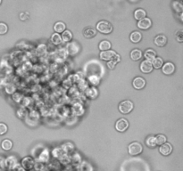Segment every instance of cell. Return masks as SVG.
<instances>
[{
  "label": "cell",
  "mask_w": 183,
  "mask_h": 171,
  "mask_svg": "<svg viewBox=\"0 0 183 171\" xmlns=\"http://www.w3.org/2000/svg\"><path fill=\"white\" fill-rule=\"evenodd\" d=\"M172 6H173V9L176 11L177 13H181V12H182V9H183L181 3H180L179 1H175V2H173Z\"/></svg>",
  "instance_id": "cell-32"
},
{
  "label": "cell",
  "mask_w": 183,
  "mask_h": 171,
  "mask_svg": "<svg viewBox=\"0 0 183 171\" xmlns=\"http://www.w3.org/2000/svg\"><path fill=\"white\" fill-rule=\"evenodd\" d=\"M153 65H152V62L150 61H148V60H145L143 61L140 64V71L142 72L143 73H150L152 71H153Z\"/></svg>",
  "instance_id": "cell-8"
},
{
  "label": "cell",
  "mask_w": 183,
  "mask_h": 171,
  "mask_svg": "<svg viewBox=\"0 0 183 171\" xmlns=\"http://www.w3.org/2000/svg\"><path fill=\"white\" fill-rule=\"evenodd\" d=\"M152 65L155 69H160L163 65V60L161 57H156L152 61Z\"/></svg>",
  "instance_id": "cell-25"
},
{
  "label": "cell",
  "mask_w": 183,
  "mask_h": 171,
  "mask_svg": "<svg viewBox=\"0 0 183 171\" xmlns=\"http://www.w3.org/2000/svg\"><path fill=\"white\" fill-rule=\"evenodd\" d=\"M65 29H66L65 24L63 22H62V21H57L54 26V30L55 33H59V34L63 32L65 30Z\"/></svg>",
  "instance_id": "cell-18"
},
{
  "label": "cell",
  "mask_w": 183,
  "mask_h": 171,
  "mask_svg": "<svg viewBox=\"0 0 183 171\" xmlns=\"http://www.w3.org/2000/svg\"><path fill=\"white\" fill-rule=\"evenodd\" d=\"M61 149L62 151H64L65 153H72L74 150V145H73L72 143H65V144L62 145Z\"/></svg>",
  "instance_id": "cell-20"
},
{
  "label": "cell",
  "mask_w": 183,
  "mask_h": 171,
  "mask_svg": "<svg viewBox=\"0 0 183 171\" xmlns=\"http://www.w3.org/2000/svg\"><path fill=\"white\" fill-rule=\"evenodd\" d=\"M151 25H152V21L149 18H147V17L143 18L142 20H140L138 22V27L141 30H148L151 27Z\"/></svg>",
  "instance_id": "cell-12"
},
{
  "label": "cell",
  "mask_w": 183,
  "mask_h": 171,
  "mask_svg": "<svg viewBox=\"0 0 183 171\" xmlns=\"http://www.w3.org/2000/svg\"><path fill=\"white\" fill-rule=\"evenodd\" d=\"M73 112L76 113V115H82L83 113H84V109L82 108V106L81 104H75L73 106Z\"/></svg>",
  "instance_id": "cell-30"
},
{
  "label": "cell",
  "mask_w": 183,
  "mask_h": 171,
  "mask_svg": "<svg viewBox=\"0 0 183 171\" xmlns=\"http://www.w3.org/2000/svg\"><path fill=\"white\" fill-rule=\"evenodd\" d=\"M132 85H133V87L137 89V90H140L145 87L146 86V80L141 78V77H137L135 79H133V82H132Z\"/></svg>",
  "instance_id": "cell-9"
},
{
  "label": "cell",
  "mask_w": 183,
  "mask_h": 171,
  "mask_svg": "<svg viewBox=\"0 0 183 171\" xmlns=\"http://www.w3.org/2000/svg\"><path fill=\"white\" fill-rule=\"evenodd\" d=\"M146 145H148V147H150V148L156 147V137H155L154 136H148V137L147 138V140H146Z\"/></svg>",
  "instance_id": "cell-28"
},
{
  "label": "cell",
  "mask_w": 183,
  "mask_h": 171,
  "mask_svg": "<svg viewBox=\"0 0 183 171\" xmlns=\"http://www.w3.org/2000/svg\"><path fill=\"white\" fill-rule=\"evenodd\" d=\"M96 30L103 34H109L113 31V25L106 21H101L96 24Z\"/></svg>",
  "instance_id": "cell-1"
},
{
  "label": "cell",
  "mask_w": 183,
  "mask_h": 171,
  "mask_svg": "<svg viewBox=\"0 0 183 171\" xmlns=\"http://www.w3.org/2000/svg\"><path fill=\"white\" fill-rule=\"evenodd\" d=\"M174 71H175V66L172 62H168L166 63H163V65L162 66V72L165 75H171L174 72Z\"/></svg>",
  "instance_id": "cell-7"
},
{
  "label": "cell",
  "mask_w": 183,
  "mask_h": 171,
  "mask_svg": "<svg viewBox=\"0 0 183 171\" xmlns=\"http://www.w3.org/2000/svg\"><path fill=\"white\" fill-rule=\"evenodd\" d=\"M176 39L178 42L181 43L183 41V31L182 30H179L176 33Z\"/></svg>",
  "instance_id": "cell-37"
},
{
  "label": "cell",
  "mask_w": 183,
  "mask_h": 171,
  "mask_svg": "<svg viewBox=\"0 0 183 171\" xmlns=\"http://www.w3.org/2000/svg\"><path fill=\"white\" fill-rule=\"evenodd\" d=\"M1 2H2V0H0V4H1Z\"/></svg>",
  "instance_id": "cell-39"
},
{
  "label": "cell",
  "mask_w": 183,
  "mask_h": 171,
  "mask_svg": "<svg viewBox=\"0 0 183 171\" xmlns=\"http://www.w3.org/2000/svg\"><path fill=\"white\" fill-rule=\"evenodd\" d=\"M159 151H160V153L162 155H163V156H168V155H170L171 153V151H172V146L169 143H165L163 145H160Z\"/></svg>",
  "instance_id": "cell-6"
},
{
  "label": "cell",
  "mask_w": 183,
  "mask_h": 171,
  "mask_svg": "<svg viewBox=\"0 0 183 171\" xmlns=\"http://www.w3.org/2000/svg\"><path fill=\"white\" fill-rule=\"evenodd\" d=\"M34 165V159L31 157H25L21 159V166L24 169L30 170L31 169H33Z\"/></svg>",
  "instance_id": "cell-5"
},
{
  "label": "cell",
  "mask_w": 183,
  "mask_h": 171,
  "mask_svg": "<svg viewBox=\"0 0 183 171\" xmlns=\"http://www.w3.org/2000/svg\"><path fill=\"white\" fill-rule=\"evenodd\" d=\"M86 95L89 98H96L98 95V91L96 89L95 87H90L86 91Z\"/></svg>",
  "instance_id": "cell-27"
},
{
  "label": "cell",
  "mask_w": 183,
  "mask_h": 171,
  "mask_svg": "<svg viewBox=\"0 0 183 171\" xmlns=\"http://www.w3.org/2000/svg\"><path fill=\"white\" fill-rule=\"evenodd\" d=\"M80 51V46L77 44V42H72L67 45V52L71 55H75Z\"/></svg>",
  "instance_id": "cell-11"
},
{
  "label": "cell",
  "mask_w": 183,
  "mask_h": 171,
  "mask_svg": "<svg viewBox=\"0 0 183 171\" xmlns=\"http://www.w3.org/2000/svg\"><path fill=\"white\" fill-rule=\"evenodd\" d=\"M53 154H54V157L59 158V157L63 156V151H62V149H60V148H56V149H54Z\"/></svg>",
  "instance_id": "cell-36"
},
{
  "label": "cell",
  "mask_w": 183,
  "mask_h": 171,
  "mask_svg": "<svg viewBox=\"0 0 183 171\" xmlns=\"http://www.w3.org/2000/svg\"><path fill=\"white\" fill-rule=\"evenodd\" d=\"M156 137V145H162L163 144H165L166 143V141H167V138H166V136H163V135H158V136H155Z\"/></svg>",
  "instance_id": "cell-29"
},
{
  "label": "cell",
  "mask_w": 183,
  "mask_h": 171,
  "mask_svg": "<svg viewBox=\"0 0 183 171\" xmlns=\"http://www.w3.org/2000/svg\"><path fill=\"white\" fill-rule=\"evenodd\" d=\"M6 164H7V168H9L10 169H13L15 168V166L17 164V159L14 158V156H10L9 158L7 159Z\"/></svg>",
  "instance_id": "cell-19"
},
{
  "label": "cell",
  "mask_w": 183,
  "mask_h": 171,
  "mask_svg": "<svg viewBox=\"0 0 183 171\" xmlns=\"http://www.w3.org/2000/svg\"><path fill=\"white\" fill-rule=\"evenodd\" d=\"M143 151V146L140 143L138 142H133L129 145L128 147V151L130 155L132 156H136L140 154Z\"/></svg>",
  "instance_id": "cell-3"
},
{
  "label": "cell",
  "mask_w": 183,
  "mask_h": 171,
  "mask_svg": "<svg viewBox=\"0 0 183 171\" xmlns=\"http://www.w3.org/2000/svg\"><path fill=\"white\" fill-rule=\"evenodd\" d=\"M146 15H147L146 11L143 10V9H137L134 12V18L138 21L142 20L143 18L146 17Z\"/></svg>",
  "instance_id": "cell-23"
},
{
  "label": "cell",
  "mask_w": 183,
  "mask_h": 171,
  "mask_svg": "<svg viewBox=\"0 0 183 171\" xmlns=\"http://www.w3.org/2000/svg\"><path fill=\"white\" fill-rule=\"evenodd\" d=\"M8 30V27L6 23L4 22H0V35H4L6 34Z\"/></svg>",
  "instance_id": "cell-34"
},
{
  "label": "cell",
  "mask_w": 183,
  "mask_h": 171,
  "mask_svg": "<svg viewBox=\"0 0 183 171\" xmlns=\"http://www.w3.org/2000/svg\"><path fill=\"white\" fill-rule=\"evenodd\" d=\"M98 47H99V50H101V51H107V50L111 49L112 45H111V43L109 42L108 40H103V41H101L99 43Z\"/></svg>",
  "instance_id": "cell-22"
},
{
  "label": "cell",
  "mask_w": 183,
  "mask_h": 171,
  "mask_svg": "<svg viewBox=\"0 0 183 171\" xmlns=\"http://www.w3.org/2000/svg\"><path fill=\"white\" fill-rule=\"evenodd\" d=\"M129 39L132 43H138L142 39V34L138 31H133L129 36Z\"/></svg>",
  "instance_id": "cell-17"
},
{
  "label": "cell",
  "mask_w": 183,
  "mask_h": 171,
  "mask_svg": "<svg viewBox=\"0 0 183 171\" xmlns=\"http://www.w3.org/2000/svg\"><path fill=\"white\" fill-rule=\"evenodd\" d=\"M166 43H167V39L164 35H158L155 39V44L156 46H159V47L163 46Z\"/></svg>",
  "instance_id": "cell-13"
},
{
  "label": "cell",
  "mask_w": 183,
  "mask_h": 171,
  "mask_svg": "<svg viewBox=\"0 0 183 171\" xmlns=\"http://www.w3.org/2000/svg\"><path fill=\"white\" fill-rule=\"evenodd\" d=\"M116 65V62L114 61V60H111V61H109L108 62H107V67H108L110 70H114L115 69V67Z\"/></svg>",
  "instance_id": "cell-38"
},
{
  "label": "cell",
  "mask_w": 183,
  "mask_h": 171,
  "mask_svg": "<svg viewBox=\"0 0 183 171\" xmlns=\"http://www.w3.org/2000/svg\"><path fill=\"white\" fill-rule=\"evenodd\" d=\"M129 128V121L126 118H119L115 123V129L118 132H125Z\"/></svg>",
  "instance_id": "cell-4"
},
{
  "label": "cell",
  "mask_w": 183,
  "mask_h": 171,
  "mask_svg": "<svg viewBox=\"0 0 183 171\" xmlns=\"http://www.w3.org/2000/svg\"><path fill=\"white\" fill-rule=\"evenodd\" d=\"M96 34V30L95 29H92V28H86L83 31V35L86 39H91V38H94Z\"/></svg>",
  "instance_id": "cell-14"
},
{
  "label": "cell",
  "mask_w": 183,
  "mask_h": 171,
  "mask_svg": "<svg viewBox=\"0 0 183 171\" xmlns=\"http://www.w3.org/2000/svg\"><path fill=\"white\" fill-rule=\"evenodd\" d=\"M7 130H8L7 126L5 123H0V136L5 135L7 132Z\"/></svg>",
  "instance_id": "cell-35"
},
{
  "label": "cell",
  "mask_w": 183,
  "mask_h": 171,
  "mask_svg": "<svg viewBox=\"0 0 183 171\" xmlns=\"http://www.w3.org/2000/svg\"><path fill=\"white\" fill-rule=\"evenodd\" d=\"M116 53L113 50H107V51H101V53L99 54L100 59L103 61H111L114 58V56L115 55Z\"/></svg>",
  "instance_id": "cell-10"
},
{
  "label": "cell",
  "mask_w": 183,
  "mask_h": 171,
  "mask_svg": "<svg viewBox=\"0 0 183 171\" xmlns=\"http://www.w3.org/2000/svg\"><path fill=\"white\" fill-rule=\"evenodd\" d=\"M1 147L5 151H10L12 149V147H13V143L9 139H5L1 143Z\"/></svg>",
  "instance_id": "cell-21"
},
{
  "label": "cell",
  "mask_w": 183,
  "mask_h": 171,
  "mask_svg": "<svg viewBox=\"0 0 183 171\" xmlns=\"http://www.w3.org/2000/svg\"><path fill=\"white\" fill-rule=\"evenodd\" d=\"M88 80H89L90 84H92L93 86L98 85V84H99V82H100V79H99V77H97V76H96V75L90 76V77L88 78Z\"/></svg>",
  "instance_id": "cell-31"
},
{
  "label": "cell",
  "mask_w": 183,
  "mask_h": 171,
  "mask_svg": "<svg viewBox=\"0 0 183 171\" xmlns=\"http://www.w3.org/2000/svg\"><path fill=\"white\" fill-rule=\"evenodd\" d=\"M61 38L63 42H70L71 40L73 39V33L71 32L70 30H64L62 34Z\"/></svg>",
  "instance_id": "cell-26"
},
{
  "label": "cell",
  "mask_w": 183,
  "mask_h": 171,
  "mask_svg": "<svg viewBox=\"0 0 183 171\" xmlns=\"http://www.w3.org/2000/svg\"><path fill=\"white\" fill-rule=\"evenodd\" d=\"M51 41H52V43H53L54 45H55V46L60 45L62 42H63L61 35H60L59 33H54V34L52 35V37H51Z\"/></svg>",
  "instance_id": "cell-24"
},
{
  "label": "cell",
  "mask_w": 183,
  "mask_h": 171,
  "mask_svg": "<svg viewBox=\"0 0 183 171\" xmlns=\"http://www.w3.org/2000/svg\"><path fill=\"white\" fill-rule=\"evenodd\" d=\"M133 110V103L129 100H125L120 103L119 112L122 114H128Z\"/></svg>",
  "instance_id": "cell-2"
},
{
  "label": "cell",
  "mask_w": 183,
  "mask_h": 171,
  "mask_svg": "<svg viewBox=\"0 0 183 171\" xmlns=\"http://www.w3.org/2000/svg\"><path fill=\"white\" fill-rule=\"evenodd\" d=\"M46 50H47V46H45V45H40L37 48V53L39 55H42V54H44V53H46Z\"/></svg>",
  "instance_id": "cell-33"
},
{
  "label": "cell",
  "mask_w": 183,
  "mask_h": 171,
  "mask_svg": "<svg viewBox=\"0 0 183 171\" xmlns=\"http://www.w3.org/2000/svg\"><path fill=\"white\" fill-rule=\"evenodd\" d=\"M144 57L146 58V60L152 62L156 57V52L153 49H148L144 53Z\"/></svg>",
  "instance_id": "cell-15"
},
{
  "label": "cell",
  "mask_w": 183,
  "mask_h": 171,
  "mask_svg": "<svg viewBox=\"0 0 183 171\" xmlns=\"http://www.w3.org/2000/svg\"><path fill=\"white\" fill-rule=\"evenodd\" d=\"M142 52L141 50L136 48V49H133L131 52H130V58L133 60V61H138L142 58Z\"/></svg>",
  "instance_id": "cell-16"
}]
</instances>
